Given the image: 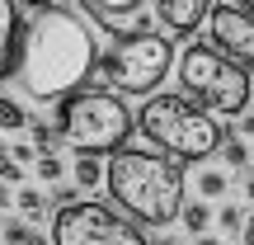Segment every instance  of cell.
Returning a JSON list of instances; mask_svg holds the SVG:
<instances>
[{
	"mask_svg": "<svg viewBox=\"0 0 254 245\" xmlns=\"http://www.w3.org/2000/svg\"><path fill=\"white\" fill-rule=\"evenodd\" d=\"M99 38L75 9H38L28 19L24 62H19V85L38 104H66L94 71H99Z\"/></svg>",
	"mask_w": 254,
	"mask_h": 245,
	"instance_id": "1",
	"label": "cell"
},
{
	"mask_svg": "<svg viewBox=\"0 0 254 245\" xmlns=\"http://www.w3.org/2000/svg\"><path fill=\"white\" fill-rule=\"evenodd\" d=\"M184 179L179 161L165 151H141V146H123L109 156V198L118 203L132 222L141 227H170L184 217Z\"/></svg>",
	"mask_w": 254,
	"mask_h": 245,
	"instance_id": "2",
	"label": "cell"
},
{
	"mask_svg": "<svg viewBox=\"0 0 254 245\" xmlns=\"http://www.w3.org/2000/svg\"><path fill=\"white\" fill-rule=\"evenodd\" d=\"M136 132L174 161H207L226 146V127L217 123V113L189 94H151L136 113Z\"/></svg>",
	"mask_w": 254,
	"mask_h": 245,
	"instance_id": "3",
	"label": "cell"
},
{
	"mask_svg": "<svg viewBox=\"0 0 254 245\" xmlns=\"http://www.w3.org/2000/svg\"><path fill=\"white\" fill-rule=\"evenodd\" d=\"M174 76H179L184 94L198 99L202 109H212L217 118H240V113H250V104H254L250 66L231 62L217 43H189L179 52Z\"/></svg>",
	"mask_w": 254,
	"mask_h": 245,
	"instance_id": "4",
	"label": "cell"
},
{
	"mask_svg": "<svg viewBox=\"0 0 254 245\" xmlns=\"http://www.w3.org/2000/svg\"><path fill=\"white\" fill-rule=\"evenodd\" d=\"M179 66V52H174L170 33H123L118 43L104 52L99 62V81L109 85L113 94H151L165 85V76Z\"/></svg>",
	"mask_w": 254,
	"mask_h": 245,
	"instance_id": "5",
	"label": "cell"
},
{
	"mask_svg": "<svg viewBox=\"0 0 254 245\" xmlns=\"http://www.w3.org/2000/svg\"><path fill=\"white\" fill-rule=\"evenodd\" d=\"M62 132L75 151H90V156H113L127 146L132 137V109L118 99L113 90H75L71 99L62 104Z\"/></svg>",
	"mask_w": 254,
	"mask_h": 245,
	"instance_id": "6",
	"label": "cell"
},
{
	"mask_svg": "<svg viewBox=\"0 0 254 245\" xmlns=\"http://www.w3.org/2000/svg\"><path fill=\"white\" fill-rule=\"evenodd\" d=\"M52 245H151V241L136 231V222L127 212L109 208L99 198H80L71 208H57Z\"/></svg>",
	"mask_w": 254,
	"mask_h": 245,
	"instance_id": "7",
	"label": "cell"
},
{
	"mask_svg": "<svg viewBox=\"0 0 254 245\" xmlns=\"http://www.w3.org/2000/svg\"><path fill=\"white\" fill-rule=\"evenodd\" d=\"M207 28H212V43H217L231 62H240V66H250V71H254V14H250V9L221 0V5L212 9Z\"/></svg>",
	"mask_w": 254,
	"mask_h": 245,
	"instance_id": "8",
	"label": "cell"
},
{
	"mask_svg": "<svg viewBox=\"0 0 254 245\" xmlns=\"http://www.w3.org/2000/svg\"><path fill=\"white\" fill-rule=\"evenodd\" d=\"M24 38H28V19L19 9V0H0V81H9V76L19 81Z\"/></svg>",
	"mask_w": 254,
	"mask_h": 245,
	"instance_id": "9",
	"label": "cell"
},
{
	"mask_svg": "<svg viewBox=\"0 0 254 245\" xmlns=\"http://www.w3.org/2000/svg\"><path fill=\"white\" fill-rule=\"evenodd\" d=\"M155 5V19L165 24V33H198V24H207L212 9L221 0H151Z\"/></svg>",
	"mask_w": 254,
	"mask_h": 245,
	"instance_id": "10",
	"label": "cell"
},
{
	"mask_svg": "<svg viewBox=\"0 0 254 245\" xmlns=\"http://www.w3.org/2000/svg\"><path fill=\"white\" fill-rule=\"evenodd\" d=\"M71 174H75V184L90 193V189H99V184H109V161H104V156L80 151V156H75V165H71Z\"/></svg>",
	"mask_w": 254,
	"mask_h": 245,
	"instance_id": "11",
	"label": "cell"
},
{
	"mask_svg": "<svg viewBox=\"0 0 254 245\" xmlns=\"http://www.w3.org/2000/svg\"><path fill=\"white\" fill-rule=\"evenodd\" d=\"M80 5L90 9L99 24L118 28V24H123V14H136V9H141V0H80Z\"/></svg>",
	"mask_w": 254,
	"mask_h": 245,
	"instance_id": "12",
	"label": "cell"
},
{
	"mask_svg": "<svg viewBox=\"0 0 254 245\" xmlns=\"http://www.w3.org/2000/svg\"><path fill=\"white\" fill-rule=\"evenodd\" d=\"M24 127H33L28 113H24V104L9 99V94H0V132H24Z\"/></svg>",
	"mask_w": 254,
	"mask_h": 245,
	"instance_id": "13",
	"label": "cell"
},
{
	"mask_svg": "<svg viewBox=\"0 0 254 245\" xmlns=\"http://www.w3.org/2000/svg\"><path fill=\"white\" fill-rule=\"evenodd\" d=\"M179 222H184V227L193 231V236H207V231H212V222H217V212H212L207 203H189Z\"/></svg>",
	"mask_w": 254,
	"mask_h": 245,
	"instance_id": "14",
	"label": "cell"
},
{
	"mask_svg": "<svg viewBox=\"0 0 254 245\" xmlns=\"http://www.w3.org/2000/svg\"><path fill=\"white\" fill-rule=\"evenodd\" d=\"M28 132H33V146H38V156H52L57 151V146H62L66 142V132H62V123H33V127H28Z\"/></svg>",
	"mask_w": 254,
	"mask_h": 245,
	"instance_id": "15",
	"label": "cell"
},
{
	"mask_svg": "<svg viewBox=\"0 0 254 245\" xmlns=\"http://www.w3.org/2000/svg\"><path fill=\"white\" fill-rule=\"evenodd\" d=\"M14 203H19V217H24V222H43L47 217V198L38 189H19Z\"/></svg>",
	"mask_w": 254,
	"mask_h": 245,
	"instance_id": "16",
	"label": "cell"
},
{
	"mask_svg": "<svg viewBox=\"0 0 254 245\" xmlns=\"http://www.w3.org/2000/svg\"><path fill=\"white\" fill-rule=\"evenodd\" d=\"M221 161H226L231 170H245V165L254 161V151H250L245 137H226V146H221Z\"/></svg>",
	"mask_w": 254,
	"mask_h": 245,
	"instance_id": "17",
	"label": "cell"
},
{
	"mask_svg": "<svg viewBox=\"0 0 254 245\" xmlns=\"http://www.w3.org/2000/svg\"><path fill=\"white\" fill-rule=\"evenodd\" d=\"M226 189H231V179L221 170H198V193L202 198H226Z\"/></svg>",
	"mask_w": 254,
	"mask_h": 245,
	"instance_id": "18",
	"label": "cell"
},
{
	"mask_svg": "<svg viewBox=\"0 0 254 245\" xmlns=\"http://www.w3.org/2000/svg\"><path fill=\"white\" fill-rule=\"evenodd\" d=\"M33 174H38V179H43V184H62V174H66V161H62V156H38V165H33Z\"/></svg>",
	"mask_w": 254,
	"mask_h": 245,
	"instance_id": "19",
	"label": "cell"
},
{
	"mask_svg": "<svg viewBox=\"0 0 254 245\" xmlns=\"http://www.w3.org/2000/svg\"><path fill=\"white\" fill-rule=\"evenodd\" d=\"M0 241H5V245H28V241H33V222L9 217V222H5V231H0Z\"/></svg>",
	"mask_w": 254,
	"mask_h": 245,
	"instance_id": "20",
	"label": "cell"
},
{
	"mask_svg": "<svg viewBox=\"0 0 254 245\" xmlns=\"http://www.w3.org/2000/svg\"><path fill=\"white\" fill-rule=\"evenodd\" d=\"M245 222H250V212H240V208H217V227H221V231H245Z\"/></svg>",
	"mask_w": 254,
	"mask_h": 245,
	"instance_id": "21",
	"label": "cell"
},
{
	"mask_svg": "<svg viewBox=\"0 0 254 245\" xmlns=\"http://www.w3.org/2000/svg\"><path fill=\"white\" fill-rule=\"evenodd\" d=\"M80 198H85L80 184H57V189H52V203H57V208H71V203H80Z\"/></svg>",
	"mask_w": 254,
	"mask_h": 245,
	"instance_id": "22",
	"label": "cell"
},
{
	"mask_svg": "<svg viewBox=\"0 0 254 245\" xmlns=\"http://www.w3.org/2000/svg\"><path fill=\"white\" fill-rule=\"evenodd\" d=\"M9 161H19V165H38V146H33V142H14V146H9Z\"/></svg>",
	"mask_w": 254,
	"mask_h": 245,
	"instance_id": "23",
	"label": "cell"
},
{
	"mask_svg": "<svg viewBox=\"0 0 254 245\" xmlns=\"http://www.w3.org/2000/svg\"><path fill=\"white\" fill-rule=\"evenodd\" d=\"M0 179H5V184H24V165L5 156V161H0Z\"/></svg>",
	"mask_w": 254,
	"mask_h": 245,
	"instance_id": "24",
	"label": "cell"
},
{
	"mask_svg": "<svg viewBox=\"0 0 254 245\" xmlns=\"http://www.w3.org/2000/svg\"><path fill=\"white\" fill-rule=\"evenodd\" d=\"M236 137H245V142L254 137V113H240L236 118Z\"/></svg>",
	"mask_w": 254,
	"mask_h": 245,
	"instance_id": "25",
	"label": "cell"
},
{
	"mask_svg": "<svg viewBox=\"0 0 254 245\" xmlns=\"http://www.w3.org/2000/svg\"><path fill=\"white\" fill-rule=\"evenodd\" d=\"M240 245H254V212H250V222H245V231H240Z\"/></svg>",
	"mask_w": 254,
	"mask_h": 245,
	"instance_id": "26",
	"label": "cell"
},
{
	"mask_svg": "<svg viewBox=\"0 0 254 245\" xmlns=\"http://www.w3.org/2000/svg\"><path fill=\"white\" fill-rule=\"evenodd\" d=\"M198 245H226V241H221V236H212V231H207V236H198Z\"/></svg>",
	"mask_w": 254,
	"mask_h": 245,
	"instance_id": "27",
	"label": "cell"
},
{
	"mask_svg": "<svg viewBox=\"0 0 254 245\" xmlns=\"http://www.w3.org/2000/svg\"><path fill=\"white\" fill-rule=\"evenodd\" d=\"M28 5H33V9H52L57 0H28Z\"/></svg>",
	"mask_w": 254,
	"mask_h": 245,
	"instance_id": "28",
	"label": "cell"
},
{
	"mask_svg": "<svg viewBox=\"0 0 254 245\" xmlns=\"http://www.w3.org/2000/svg\"><path fill=\"white\" fill-rule=\"evenodd\" d=\"M231 5H240V9H250V14H254V0H231Z\"/></svg>",
	"mask_w": 254,
	"mask_h": 245,
	"instance_id": "29",
	"label": "cell"
},
{
	"mask_svg": "<svg viewBox=\"0 0 254 245\" xmlns=\"http://www.w3.org/2000/svg\"><path fill=\"white\" fill-rule=\"evenodd\" d=\"M28 245H52V241H47V236H38V231H33V241H28Z\"/></svg>",
	"mask_w": 254,
	"mask_h": 245,
	"instance_id": "30",
	"label": "cell"
},
{
	"mask_svg": "<svg viewBox=\"0 0 254 245\" xmlns=\"http://www.w3.org/2000/svg\"><path fill=\"white\" fill-rule=\"evenodd\" d=\"M245 198H250V203H254V179H245Z\"/></svg>",
	"mask_w": 254,
	"mask_h": 245,
	"instance_id": "31",
	"label": "cell"
},
{
	"mask_svg": "<svg viewBox=\"0 0 254 245\" xmlns=\"http://www.w3.org/2000/svg\"><path fill=\"white\" fill-rule=\"evenodd\" d=\"M155 245H179V241H174V236H160V241H155Z\"/></svg>",
	"mask_w": 254,
	"mask_h": 245,
	"instance_id": "32",
	"label": "cell"
},
{
	"mask_svg": "<svg viewBox=\"0 0 254 245\" xmlns=\"http://www.w3.org/2000/svg\"><path fill=\"white\" fill-rule=\"evenodd\" d=\"M5 222H9V217H5V208H0V231H5Z\"/></svg>",
	"mask_w": 254,
	"mask_h": 245,
	"instance_id": "33",
	"label": "cell"
},
{
	"mask_svg": "<svg viewBox=\"0 0 254 245\" xmlns=\"http://www.w3.org/2000/svg\"><path fill=\"white\" fill-rule=\"evenodd\" d=\"M0 161H5V142H0Z\"/></svg>",
	"mask_w": 254,
	"mask_h": 245,
	"instance_id": "34",
	"label": "cell"
}]
</instances>
